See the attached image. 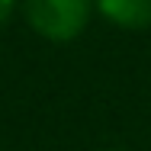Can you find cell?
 Instances as JSON below:
<instances>
[{
  "label": "cell",
  "mask_w": 151,
  "mask_h": 151,
  "mask_svg": "<svg viewBox=\"0 0 151 151\" xmlns=\"http://www.w3.org/2000/svg\"><path fill=\"white\" fill-rule=\"evenodd\" d=\"M93 0H26L32 29L52 42H71L90 19Z\"/></svg>",
  "instance_id": "cell-1"
},
{
  "label": "cell",
  "mask_w": 151,
  "mask_h": 151,
  "mask_svg": "<svg viewBox=\"0 0 151 151\" xmlns=\"http://www.w3.org/2000/svg\"><path fill=\"white\" fill-rule=\"evenodd\" d=\"M96 10L122 29L151 26V0H96Z\"/></svg>",
  "instance_id": "cell-2"
},
{
  "label": "cell",
  "mask_w": 151,
  "mask_h": 151,
  "mask_svg": "<svg viewBox=\"0 0 151 151\" xmlns=\"http://www.w3.org/2000/svg\"><path fill=\"white\" fill-rule=\"evenodd\" d=\"M16 10V0H0V23H6Z\"/></svg>",
  "instance_id": "cell-3"
}]
</instances>
